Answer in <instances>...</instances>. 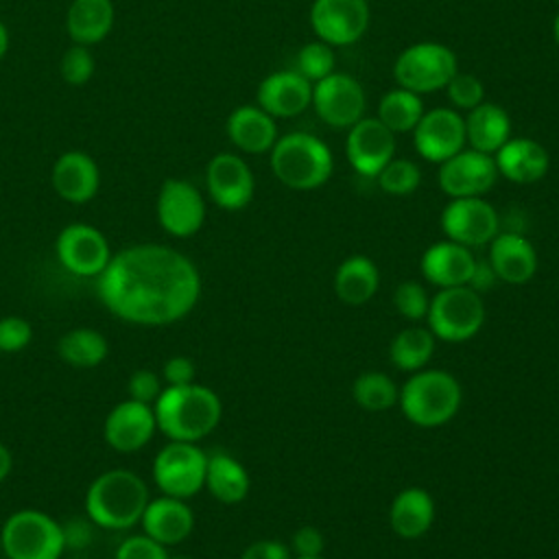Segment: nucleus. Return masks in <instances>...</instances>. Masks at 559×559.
<instances>
[{
	"label": "nucleus",
	"instance_id": "obj_1",
	"mask_svg": "<svg viewBox=\"0 0 559 559\" xmlns=\"http://www.w3.org/2000/svg\"><path fill=\"white\" fill-rule=\"evenodd\" d=\"M103 306L118 319L159 328L183 319L199 301L201 275L181 251L140 242L114 253L96 277Z\"/></svg>",
	"mask_w": 559,
	"mask_h": 559
},
{
	"label": "nucleus",
	"instance_id": "obj_2",
	"mask_svg": "<svg viewBox=\"0 0 559 559\" xmlns=\"http://www.w3.org/2000/svg\"><path fill=\"white\" fill-rule=\"evenodd\" d=\"M153 411L157 430L170 441L197 443L218 426L223 404L210 386L190 382L162 389Z\"/></svg>",
	"mask_w": 559,
	"mask_h": 559
},
{
	"label": "nucleus",
	"instance_id": "obj_3",
	"mask_svg": "<svg viewBox=\"0 0 559 559\" xmlns=\"http://www.w3.org/2000/svg\"><path fill=\"white\" fill-rule=\"evenodd\" d=\"M146 483L131 469H107L98 474L85 493L87 520L100 528L127 531L140 524L148 504Z\"/></svg>",
	"mask_w": 559,
	"mask_h": 559
},
{
	"label": "nucleus",
	"instance_id": "obj_4",
	"mask_svg": "<svg viewBox=\"0 0 559 559\" xmlns=\"http://www.w3.org/2000/svg\"><path fill=\"white\" fill-rule=\"evenodd\" d=\"M269 153L273 175L290 190H314L323 186L334 170L330 146L306 131L280 135Z\"/></svg>",
	"mask_w": 559,
	"mask_h": 559
},
{
	"label": "nucleus",
	"instance_id": "obj_5",
	"mask_svg": "<svg viewBox=\"0 0 559 559\" xmlns=\"http://www.w3.org/2000/svg\"><path fill=\"white\" fill-rule=\"evenodd\" d=\"M459 380L441 369H426L411 376L400 391V406L406 419L435 428L450 421L461 406Z\"/></svg>",
	"mask_w": 559,
	"mask_h": 559
},
{
	"label": "nucleus",
	"instance_id": "obj_6",
	"mask_svg": "<svg viewBox=\"0 0 559 559\" xmlns=\"http://www.w3.org/2000/svg\"><path fill=\"white\" fill-rule=\"evenodd\" d=\"M7 559H59L66 550L63 526L39 509L13 511L0 531Z\"/></svg>",
	"mask_w": 559,
	"mask_h": 559
},
{
	"label": "nucleus",
	"instance_id": "obj_7",
	"mask_svg": "<svg viewBox=\"0 0 559 559\" xmlns=\"http://www.w3.org/2000/svg\"><path fill=\"white\" fill-rule=\"evenodd\" d=\"M456 70L459 59L454 50L439 41L411 44L393 61V79L397 87L419 96L445 90Z\"/></svg>",
	"mask_w": 559,
	"mask_h": 559
},
{
	"label": "nucleus",
	"instance_id": "obj_8",
	"mask_svg": "<svg viewBox=\"0 0 559 559\" xmlns=\"http://www.w3.org/2000/svg\"><path fill=\"white\" fill-rule=\"evenodd\" d=\"M428 328L437 338L461 343L472 338L485 323L480 293L465 286L441 288L428 306Z\"/></svg>",
	"mask_w": 559,
	"mask_h": 559
},
{
	"label": "nucleus",
	"instance_id": "obj_9",
	"mask_svg": "<svg viewBox=\"0 0 559 559\" xmlns=\"http://www.w3.org/2000/svg\"><path fill=\"white\" fill-rule=\"evenodd\" d=\"M207 454L190 441H168L153 459V480L164 496L188 500L205 487Z\"/></svg>",
	"mask_w": 559,
	"mask_h": 559
},
{
	"label": "nucleus",
	"instance_id": "obj_10",
	"mask_svg": "<svg viewBox=\"0 0 559 559\" xmlns=\"http://www.w3.org/2000/svg\"><path fill=\"white\" fill-rule=\"evenodd\" d=\"M317 116L332 129H349L367 109V96L360 81L347 72H332L312 83V100Z\"/></svg>",
	"mask_w": 559,
	"mask_h": 559
},
{
	"label": "nucleus",
	"instance_id": "obj_11",
	"mask_svg": "<svg viewBox=\"0 0 559 559\" xmlns=\"http://www.w3.org/2000/svg\"><path fill=\"white\" fill-rule=\"evenodd\" d=\"M59 264L76 277H98L111 260V247L105 234L87 223L66 225L55 242Z\"/></svg>",
	"mask_w": 559,
	"mask_h": 559
},
{
	"label": "nucleus",
	"instance_id": "obj_12",
	"mask_svg": "<svg viewBox=\"0 0 559 559\" xmlns=\"http://www.w3.org/2000/svg\"><path fill=\"white\" fill-rule=\"evenodd\" d=\"M205 199L197 186L170 177L162 183L155 201V214L162 229L175 238L194 236L205 223Z\"/></svg>",
	"mask_w": 559,
	"mask_h": 559
},
{
	"label": "nucleus",
	"instance_id": "obj_13",
	"mask_svg": "<svg viewBox=\"0 0 559 559\" xmlns=\"http://www.w3.org/2000/svg\"><path fill=\"white\" fill-rule=\"evenodd\" d=\"M310 28L330 46H352L369 28L367 0H312Z\"/></svg>",
	"mask_w": 559,
	"mask_h": 559
},
{
	"label": "nucleus",
	"instance_id": "obj_14",
	"mask_svg": "<svg viewBox=\"0 0 559 559\" xmlns=\"http://www.w3.org/2000/svg\"><path fill=\"white\" fill-rule=\"evenodd\" d=\"M411 133L419 157L432 164H441L467 146L465 118L454 107L424 111Z\"/></svg>",
	"mask_w": 559,
	"mask_h": 559
},
{
	"label": "nucleus",
	"instance_id": "obj_15",
	"mask_svg": "<svg viewBox=\"0 0 559 559\" xmlns=\"http://www.w3.org/2000/svg\"><path fill=\"white\" fill-rule=\"evenodd\" d=\"M498 179V166L493 155L465 146L456 155L439 164L437 181L443 194L450 199L483 197L493 188Z\"/></svg>",
	"mask_w": 559,
	"mask_h": 559
},
{
	"label": "nucleus",
	"instance_id": "obj_16",
	"mask_svg": "<svg viewBox=\"0 0 559 559\" xmlns=\"http://www.w3.org/2000/svg\"><path fill=\"white\" fill-rule=\"evenodd\" d=\"M205 188L210 199L227 210L238 212L247 207L255 192V179L249 164L236 153H216L205 168Z\"/></svg>",
	"mask_w": 559,
	"mask_h": 559
},
{
	"label": "nucleus",
	"instance_id": "obj_17",
	"mask_svg": "<svg viewBox=\"0 0 559 559\" xmlns=\"http://www.w3.org/2000/svg\"><path fill=\"white\" fill-rule=\"evenodd\" d=\"M441 229L448 240L480 247L498 234V212L483 197L452 199L441 212Z\"/></svg>",
	"mask_w": 559,
	"mask_h": 559
},
{
	"label": "nucleus",
	"instance_id": "obj_18",
	"mask_svg": "<svg viewBox=\"0 0 559 559\" xmlns=\"http://www.w3.org/2000/svg\"><path fill=\"white\" fill-rule=\"evenodd\" d=\"M345 157L362 177H376L395 157V133L376 116H362L347 129Z\"/></svg>",
	"mask_w": 559,
	"mask_h": 559
},
{
	"label": "nucleus",
	"instance_id": "obj_19",
	"mask_svg": "<svg viewBox=\"0 0 559 559\" xmlns=\"http://www.w3.org/2000/svg\"><path fill=\"white\" fill-rule=\"evenodd\" d=\"M157 432L155 411L151 404L138 400L118 402L105 417L103 437L111 450L122 454H133L148 445Z\"/></svg>",
	"mask_w": 559,
	"mask_h": 559
},
{
	"label": "nucleus",
	"instance_id": "obj_20",
	"mask_svg": "<svg viewBox=\"0 0 559 559\" xmlns=\"http://www.w3.org/2000/svg\"><path fill=\"white\" fill-rule=\"evenodd\" d=\"M310 100L312 83L295 68L266 74L255 92V105L273 118H295L310 107Z\"/></svg>",
	"mask_w": 559,
	"mask_h": 559
},
{
	"label": "nucleus",
	"instance_id": "obj_21",
	"mask_svg": "<svg viewBox=\"0 0 559 559\" xmlns=\"http://www.w3.org/2000/svg\"><path fill=\"white\" fill-rule=\"evenodd\" d=\"M52 190L68 203H87L100 188V170L96 159L85 151L61 153L50 170Z\"/></svg>",
	"mask_w": 559,
	"mask_h": 559
},
{
	"label": "nucleus",
	"instance_id": "obj_22",
	"mask_svg": "<svg viewBox=\"0 0 559 559\" xmlns=\"http://www.w3.org/2000/svg\"><path fill=\"white\" fill-rule=\"evenodd\" d=\"M140 526L142 533L168 548L190 537L194 528V513L186 500L162 493L159 498L148 500Z\"/></svg>",
	"mask_w": 559,
	"mask_h": 559
},
{
	"label": "nucleus",
	"instance_id": "obj_23",
	"mask_svg": "<svg viewBox=\"0 0 559 559\" xmlns=\"http://www.w3.org/2000/svg\"><path fill=\"white\" fill-rule=\"evenodd\" d=\"M498 175L513 183H535L546 177L550 155L546 146L533 138H509L493 155Z\"/></svg>",
	"mask_w": 559,
	"mask_h": 559
},
{
	"label": "nucleus",
	"instance_id": "obj_24",
	"mask_svg": "<svg viewBox=\"0 0 559 559\" xmlns=\"http://www.w3.org/2000/svg\"><path fill=\"white\" fill-rule=\"evenodd\" d=\"M225 133L238 151L249 155L269 153L280 138L275 118L260 105H238L231 109L225 122Z\"/></svg>",
	"mask_w": 559,
	"mask_h": 559
},
{
	"label": "nucleus",
	"instance_id": "obj_25",
	"mask_svg": "<svg viewBox=\"0 0 559 559\" xmlns=\"http://www.w3.org/2000/svg\"><path fill=\"white\" fill-rule=\"evenodd\" d=\"M474 264L476 258L472 255L469 247L459 245L454 240L435 242L424 251L419 262L424 277L439 288L465 286L472 277Z\"/></svg>",
	"mask_w": 559,
	"mask_h": 559
},
{
	"label": "nucleus",
	"instance_id": "obj_26",
	"mask_svg": "<svg viewBox=\"0 0 559 559\" xmlns=\"http://www.w3.org/2000/svg\"><path fill=\"white\" fill-rule=\"evenodd\" d=\"M489 245V264L498 280L509 284H524L535 275L537 253L524 236L504 231L496 234Z\"/></svg>",
	"mask_w": 559,
	"mask_h": 559
},
{
	"label": "nucleus",
	"instance_id": "obj_27",
	"mask_svg": "<svg viewBox=\"0 0 559 559\" xmlns=\"http://www.w3.org/2000/svg\"><path fill=\"white\" fill-rule=\"evenodd\" d=\"M116 9L111 0H72L66 11V33L72 44H100L114 28Z\"/></svg>",
	"mask_w": 559,
	"mask_h": 559
},
{
	"label": "nucleus",
	"instance_id": "obj_28",
	"mask_svg": "<svg viewBox=\"0 0 559 559\" xmlns=\"http://www.w3.org/2000/svg\"><path fill=\"white\" fill-rule=\"evenodd\" d=\"M511 138L509 114L489 100H483L465 116V140L467 146L487 155H496L498 148Z\"/></svg>",
	"mask_w": 559,
	"mask_h": 559
},
{
	"label": "nucleus",
	"instance_id": "obj_29",
	"mask_svg": "<svg viewBox=\"0 0 559 559\" xmlns=\"http://www.w3.org/2000/svg\"><path fill=\"white\" fill-rule=\"evenodd\" d=\"M435 520V502L421 487H408L400 491L389 511L391 528L404 539H417L428 533Z\"/></svg>",
	"mask_w": 559,
	"mask_h": 559
},
{
	"label": "nucleus",
	"instance_id": "obj_30",
	"mask_svg": "<svg viewBox=\"0 0 559 559\" xmlns=\"http://www.w3.org/2000/svg\"><path fill=\"white\" fill-rule=\"evenodd\" d=\"M380 284L376 264L365 255L347 258L334 275V293L347 306L367 304Z\"/></svg>",
	"mask_w": 559,
	"mask_h": 559
},
{
	"label": "nucleus",
	"instance_id": "obj_31",
	"mask_svg": "<svg viewBox=\"0 0 559 559\" xmlns=\"http://www.w3.org/2000/svg\"><path fill=\"white\" fill-rule=\"evenodd\" d=\"M205 487L218 502L236 504L249 493V474L234 456L216 452L207 456Z\"/></svg>",
	"mask_w": 559,
	"mask_h": 559
},
{
	"label": "nucleus",
	"instance_id": "obj_32",
	"mask_svg": "<svg viewBox=\"0 0 559 559\" xmlns=\"http://www.w3.org/2000/svg\"><path fill=\"white\" fill-rule=\"evenodd\" d=\"M109 345L105 334H100L94 328H74L66 334H61L57 343V354L66 365L90 369L98 367L107 358Z\"/></svg>",
	"mask_w": 559,
	"mask_h": 559
},
{
	"label": "nucleus",
	"instance_id": "obj_33",
	"mask_svg": "<svg viewBox=\"0 0 559 559\" xmlns=\"http://www.w3.org/2000/svg\"><path fill=\"white\" fill-rule=\"evenodd\" d=\"M424 111L426 109L419 94L404 87H393L386 94H382L376 118L393 133H408L415 129Z\"/></svg>",
	"mask_w": 559,
	"mask_h": 559
},
{
	"label": "nucleus",
	"instance_id": "obj_34",
	"mask_svg": "<svg viewBox=\"0 0 559 559\" xmlns=\"http://www.w3.org/2000/svg\"><path fill=\"white\" fill-rule=\"evenodd\" d=\"M435 352V334L428 328L411 325L402 330L389 347L391 360L402 371H419Z\"/></svg>",
	"mask_w": 559,
	"mask_h": 559
},
{
	"label": "nucleus",
	"instance_id": "obj_35",
	"mask_svg": "<svg viewBox=\"0 0 559 559\" xmlns=\"http://www.w3.org/2000/svg\"><path fill=\"white\" fill-rule=\"evenodd\" d=\"M352 393H354V400L365 411H376V413L391 408L400 397L395 382L382 371H367L358 376L354 380Z\"/></svg>",
	"mask_w": 559,
	"mask_h": 559
},
{
	"label": "nucleus",
	"instance_id": "obj_36",
	"mask_svg": "<svg viewBox=\"0 0 559 559\" xmlns=\"http://www.w3.org/2000/svg\"><path fill=\"white\" fill-rule=\"evenodd\" d=\"M378 186L382 192L393 197H406L417 190L421 181V170L415 162L406 157H393L378 175Z\"/></svg>",
	"mask_w": 559,
	"mask_h": 559
},
{
	"label": "nucleus",
	"instance_id": "obj_37",
	"mask_svg": "<svg viewBox=\"0 0 559 559\" xmlns=\"http://www.w3.org/2000/svg\"><path fill=\"white\" fill-rule=\"evenodd\" d=\"M295 70L299 74H304L310 83H317L321 79H325L328 74L336 72V55H334V46L314 39L308 41L306 46L299 48L297 52V61H295Z\"/></svg>",
	"mask_w": 559,
	"mask_h": 559
},
{
	"label": "nucleus",
	"instance_id": "obj_38",
	"mask_svg": "<svg viewBox=\"0 0 559 559\" xmlns=\"http://www.w3.org/2000/svg\"><path fill=\"white\" fill-rule=\"evenodd\" d=\"M94 72H96V61L87 46L72 44L70 48H66L59 61V74L68 85H74V87L85 85L94 76Z\"/></svg>",
	"mask_w": 559,
	"mask_h": 559
},
{
	"label": "nucleus",
	"instance_id": "obj_39",
	"mask_svg": "<svg viewBox=\"0 0 559 559\" xmlns=\"http://www.w3.org/2000/svg\"><path fill=\"white\" fill-rule=\"evenodd\" d=\"M445 92L456 111H469L485 100L483 81L476 74L463 70L454 72V76L445 85Z\"/></svg>",
	"mask_w": 559,
	"mask_h": 559
},
{
	"label": "nucleus",
	"instance_id": "obj_40",
	"mask_svg": "<svg viewBox=\"0 0 559 559\" xmlns=\"http://www.w3.org/2000/svg\"><path fill=\"white\" fill-rule=\"evenodd\" d=\"M393 301H395L397 312L411 321L424 319L428 314V306H430L424 286L417 282H402L393 295Z\"/></svg>",
	"mask_w": 559,
	"mask_h": 559
},
{
	"label": "nucleus",
	"instance_id": "obj_41",
	"mask_svg": "<svg viewBox=\"0 0 559 559\" xmlns=\"http://www.w3.org/2000/svg\"><path fill=\"white\" fill-rule=\"evenodd\" d=\"M33 341V325L17 314H9L0 319V352L15 354L28 347Z\"/></svg>",
	"mask_w": 559,
	"mask_h": 559
},
{
	"label": "nucleus",
	"instance_id": "obj_42",
	"mask_svg": "<svg viewBox=\"0 0 559 559\" xmlns=\"http://www.w3.org/2000/svg\"><path fill=\"white\" fill-rule=\"evenodd\" d=\"M114 559H168V552L166 546H162L146 533H140L124 537L118 544Z\"/></svg>",
	"mask_w": 559,
	"mask_h": 559
},
{
	"label": "nucleus",
	"instance_id": "obj_43",
	"mask_svg": "<svg viewBox=\"0 0 559 559\" xmlns=\"http://www.w3.org/2000/svg\"><path fill=\"white\" fill-rule=\"evenodd\" d=\"M127 389H129L131 400H138V402H144V404L153 406L155 400L162 393V380L151 369H138V371L131 373Z\"/></svg>",
	"mask_w": 559,
	"mask_h": 559
},
{
	"label": "nucleus",
	"instance_id": "obj_44",
	"mask_svg": "<svg viewBox=\"0 0 559 559\" xmlns=\"http://www.w3.org/2000/svg\"><path fill=\"white\" fill-rule=\"evenodd\" d=\"M194 362L188 356H173L162 367V378L166 386H183L194 382Z\"/></svg>",
	"mask_w": 559,
	"mask_h": 559
},
{
	"label": "nucleus",
	"instance_id": "obj_45",
	"mask_svg": "<svg viewBox=\"0 0 559 559\" xmlns=\"http://www.w3.org/2000/svg\"><path fill=\"white\" fill-rule=\"evenodd\" d=\"M325 539L319 528L314 526H301L293 535V550L299 557H319L323 552Z\"/></svg>",
	"mask_w": 559,
	"mask_h": 559
},
{
	"label": "nucleus",
	"instance_id": "obj_46",
	"mask_svg": "<svg viewBox=\"0 0 559 559\" xmlns=\"http://www.w3.org/2000/svg\"><path fill=\"white\" fill-rule=\"evenodd\" d=\"M240 559H290L288 548L277 539H260L249 544Z\"/></svg>",
	"mask_w": 559,
	"mask_h": 559
},
{
	"label": "nucleus",
	"instance_id": "obj_47",
	"mask_svg": "<svg viewBox=\"0 0 559 559\" xmlns=\"http://www.w3.org/2000/svg\"><path fill=\"white\" fill-rule=\"evenodd\" d=\"M493 280H498V277H496V273H493V269H491L489 260H487V262H478V260H476V264H474V271H472V277H469L467 286H469V288H474L476 293H483V290L491 288Z\"/></svg>",
	"mask_w": 559,
	"mask_h": 559
},
{
	"label": "nucleus",
	"instance_id": "obj_48",
	"mask_svg": "<svg viewBox=\"0 0 559 559\" xmlns=\"http://www.w3.org/2000/svg\"><path fill=\"white\" fill-rule=\"evenodd\" d=\"M63 535H66V548H68V546L81 548V546H85V544L92 539L87 524L81 522V520H74V522H70L68 526H63Z\"/></svg>",
	"mask_w": 559,
	"mask_h": 559
},
{
	"label": "nucleus",
	"instance_id": "obj_49",
	"mask_svg": "<svg viewBox=\"0 0 559 559\" xmlns=\"http://www.w3.org/2000/svg\"><path fill=\"white\" fill-rule=\"evenodd\" d=\"M11 467H13L11 450L0 441V483H2V480H7V476L11 474Z\"/></svg>",
	"mask_w": 559,
	"mask_h": 559
},
{
	"label": "nucleus",
	"instance_id": "obj_50",
	"mask_svg": "<svg viewBox=\"0 0 559 559\" xmlns=\"http://www.w3.org/2000/svg\"><path fill=\"white\" fill-rule=\"evenodd\" d=\"M9 44H11V39H9V28H7L4 22L0 20V59L7 55Z\"/></svg>",
	"mask_w": 559,
	"mask_h": 559
},
{
	"label": "nucleus",
	"instance_id": "obj_51",
	"mask_svg": "<svg viewBox=\"0 0 559 559\" xmlns=\"http://www.w3.org/2000/svg\"><path fill=\"white\" fill-rule=\"evenodd\" d=\"M552 35H555V41H557V46H559V13H557L555 20H552Z\"/></svg>",
	"mask_w": 559,
	"mask_h": 559
},
{
	"label": "nucleus",
	"instance_id": "obj_52",
	"mask_svg": "<svg viewBox=\"0 0 559 559\" xmlns=\"http://www.w3.org/2000/svg\"><path fill=\"white\" fill-rule=\"evenodd\" d=\"M168 559H190V557H186V555H173V557H170V555H168Z\"/></svg>",
	"mask_w": 559,
	"mask_h": 559
},
{
	"label": "nucleus",
	"instance_id": "obj_53",
	"mask_svg": "<svg viewBox=\"0 0 559 559\" xmlns=\"http://www.w3.org/2000/svg\"><path fill=\"white\" fill-rule=\"evenodd\" d=\"M297 559H323V557L319 555V557H297Z\"/></svg>",
	"mask_w": 559,
	"mask_h": 559
},
{
	"label": "nucleus",
	"instance_id": "obj_54",
	"mask_svg": "<svg viewBox=\"0 0 559 559\" xmlns=\"http://www.w3.org/2000/svg\"><path fill=\"white\" fill-rule=\"evenodd\" d=\"M72 559H83V557H72Z\"/></svg>",
	"mask_w": 559,
	"mask_h": 559
}]
</instances>
